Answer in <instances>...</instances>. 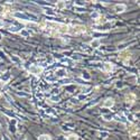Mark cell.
Wrapping results in <instances>:
<instances>
[{"instance_id":"1","label":"cell","mask_w":140,"mask_h":140,"mask_svg":"<svg viewBox=\"0 0 140 140\" xmlns=\"http://www.w3.org/2000/svg\"><path fill=\"white\" fill-rule=\"evenodd\" d=\"M86 30L84 26H81V25H76V26H72V27H68V32L70 34L72 35H77V34H81V33H84Z\"/></svg>"},{"instance_id":"2","label":"cell","mask_w":140,"mask_h":140,"mask_svg":"<svg viewBox=\"0 0 140 140\" xmlns=\"http://www.w3.org/2000/svg\"><path fill=\"white\" fill-rule=\"evenodd\" d=\"M49 25L55 27V29L60 34H66L68 32V26H66V25L63 24H49Z\"/></svg>"},{"instance_id":"3","label":"cell","mask_w":140,"mask_h":140,"mask_svg":"<svg viewBox=\"0 0 140 140\" xmlns=\"http://www.w3.org/2000/svg\"><path fill=\"white\" fill-rule=\"evenodd\" d=\"M44 71V67L43 66H38V65H33L29 67V72L32 74H35V75H38V74H41Z\"/></svg>"},{"instance_id":"4","label":"cell","mask_w":140,"mask_h":140,"mask_svg":"<svg viewBox=\"0 0 140 140\" xmlns=\"http://www.w3.org/2000/svg\"><path fill=\"white\" fill-rule=\"evenodd\" d=\"M119 56H120L121 60H122L123 62L127 64L129 62V60H130V57H131V53H130V52H128V51H124V52H121Z\"/></svg>"},{"instance_id":"5","label":"cell","mask_w":140,"mask_h":140,"mask_svg":"<svg viewBox=\"0 0 140 140\" xmlns=\"http://www.w3.org/2000/svg\"><path fill=\"white\" fill-rule=\"evenodd\" d=\"M127 9V6L126 5H123V3H118V5L114 6V11L118 12V14H120V12H123V11H126Z\"/></svg>"},{"instance_id":"6","label":"cell","mask_w":140,"mask_h":140,"mask_svg":"<svg viewBox=\"0 0 140 140\" xmlns=\"http://www.w3.org/2000/svg\"><path fill=\"white\" fill-rule=\"evenodd\" d=\"M137 100V97H136V94H133V93H129V94L126 95V102L127 103H133V102Z\"/></svg>"},{"instance_id":"7","label":"cell","mask_w":140,"mask_h":140,"mask_svg":"<svg viewBox=\"0 0 140 140\" xmlns=\"http://www.w3.org/2000/svg\"><path fill=\"white\" fill-rule=\"evenodd\" d=\"M113 104H114L113 99H106L105 101L102 103V105H103L104 108H111V106H113Z\"/></svg>"},{"instance_id":"8","label":"cell","mask_w":140,"mask_h":140,"mask_svg":"<svg viewBox=\"0 0 140 140\" xmlns=\"http://www.w3.org/2000/svg\"><path fill=\"white\" fill-rule=\"evenodd\" d=\"M138 132H139V129H138L137 126H130L129 127V133H130L131 136L138 135Z\"/></svg>"},{"instance_id":"9","label":"cell","mask_w":140,"mask_h":140,"mask_svg":"<svg viewBox=\"0 0 140 140\" xmlns=\"http://www.w3.org/2000/svg\"><path fill=\"white\" fill-rule=\"evenodd\" d=\"M55 73H56V76L57 77H64L66 75V71L64 70V68H58Z\"/></svg>"},{"instance_id":"10","label":"cell","mask_w":140,"mask_h":140,"mask_svg":"<svg viewBox=\"0 0 140 140\" xmlns=\"http://www.w3.org/2000/svg\"><path fill=\"white\" fill-rule=\"evenodd\" d=\"M90 45H91L93 48H98V47H100V45H101V41H100V39H93V40L90 43Z\"/></svg>"},{"instance_id":"11","label":"cell","mask_w":140,"mask_h":140,"mask_svg":"<svg viewBox=\"0 0 140 140\" xmlns=\"http://www.w3.org/2000/svg\"><path fill=\"white\" fill-rule=\"evenodd\" d=\"M103 70L105 71V72H111V71L113 70V65H112L111 63H104L103 64Z\"/></svg>"},{"instance_id":"12","label":"cell","mask_w":140,"mask_h":140,"mask_svg":"<svg viewBox=\"0 0 140 140\" xmlns=\"http://www.w3.org/2000/svg\"><path fill=\"white\" fill-rule=\"evenodd\" d=\"M38 140H52V138L48 135H40L38 137Z\"/></svg>"},{"instance_id":"13","label":"cell","mask_w":140,"mask_h":140,"mask_svg":"<svg viewBox=\"0 0 140 140\" xmlns=\"http://www.w3.org/2000/svg\"><path fill=\"white\" fill-rule=\"evenodd\" d=\"M56 6H57V8H64L66 6V3L64 2V1H58V2L56 3Z\"/></svg>"},{"instance_id":"14","label":"cell","mask_w":140,"mask_h":140,"mask_svg":"<svg viewBox=\"0 0 140 140\" xmlns=\"http://www.w3.org/2000/svg\"><path fill=\"white\" fill-rule=\"evenodd\" d=\"M67 140H79V137L76 135H70L67 137Z\"/></svg>"},{"instance_id":"15","label":"cell","mask_w":140,"mask_h":140,"mask_svg":"<svg viewBox=\"0 0 140 140\" xmlns=\"http://www.w3.org/2000/svg\"><path fill=\"white\" fill-rule=\"evenodd\" d=\"M15 17L22 18L24 20H27V17H26V16H24V15H21V14H18V12H16V14H15Z\"/></svg>"},{"instance_id":"16","label":"cell","mask_w":140,"mask_h":140,"mask_svg":"<svg viewBox=\"0 0 140 140\" xmlns=\"http://www.w3.org/2000/svg\"><path fill=\"white\" fill-rule=\"evenodd\" d=\"M20 34L24 35V36H28V33H27L26 30H21V32H20Z\"/></svg>"},{"instance_id":"17","label":"cell","mask_w":140,"mask_h":140,"mask_svg":"<svg viewBox=\"0 0 140 140\" xmlns=\"http://www.w3.org/2000/svg\"><path fill=\"white\" fill-rule=\"evenodd\" d=\"M3 26H5V21H3V20H1V19H0V28H2Z\"/></svg>"},{"instance_id":"18","label":"cell","mask_w":140,"mask_h":140,"mask_svg":"<svg viewBox=\"0 0 140 140\" xmlns=\"http://www.w3.org/2000/svg\"><path fill=\"white\" fill-rule=\"evenodd\" d=\"M0 39H1V35H0Z\"/></svg>"}]
</instances>
